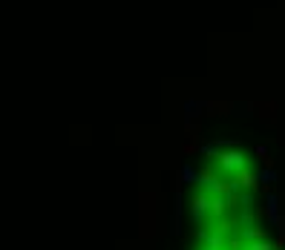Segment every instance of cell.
I'll list each match as a JSON object with an SVG mask.
<instances>
[{"label": "cell", "mask_w": 285, "mask_h": 250, "mask_svg": "<svg viewBox=\"0 0 285 250\" xmlns=\"http://www.w3.org/2000/svg\"><path fill=\"white\" fill-rule=\"evenodd\" d=\"M239 224L242 227H253V210H242L239 213Z\"/></svg>", "instance_id": "cell-13"}, {"label": "cell", "mask_w": 285, "mask_h": 250, "mask_svg": "<svg viewBox=\"0 0 285 250\" xmlns=\"http://www.w3.org/2000/svg\"><path fill=\"white\" fill-rule=\"evenodd\" d=\"M202 245H204L202 250H228V239L222 230H207V239Z\"/></svg>", "instance_id": "cell-6"}, {"label": "cell", "mask_w": 285, "mask_h": 250, "mask_svg": "<svg viewBox=\"0 0 285 250\" xmlns=\"http://www.w3.org/2000/svg\"><path fill=\"white\" fill-rule=\"evenodd\" d=\"M239 207H242V210H253V193L245 190V193L239 196Z\"/></svg>", "instance_id": "cell-12"}, {"label": "cell", "mask_w": 285, "mask_h": 250, "mask_svg": "<svg viewBox=\"0 0 285 250\" xmlns=\"http://www.w3.org/2000/svg\"><path fill=\"white\" fill-rule=\"evenodd\" d=\"M173 236L182 233V181H176L173 187Z\"/></svg>", "instance_id": "cell-3"}, {"label": "cell", "mask_w": 285, "mask_h": 250, "mask_svg": "<svg viewBox=\"0 0 285 250\" xmlns=\"http://www.w3.org/2000/svg\"><path fill=\"white\" fill-rule=\"evenodd\" d=\"M207 213H210V193H196L193 196V201H190V218L196 221V224H202L204 218H207Z\"/></svg>", "instance_id": "cell-2"}, {"label": "cell", "mask_w": 285, "mask_h": 250, "mask_svg": "<svg viewBox=\"0 0 285 250\" xmlns=\"http://www.w3.org/2000/svg\"><path fill=\"white\" fill-rule=\"evenodd\" d=\"M231 210V199L228 196H210V216L213 218H225Z\"/></svg>", "instance_id": "cell-7"}, {"label": "cell", "mask_w": 285, "mask_h": 250, "mask_svg": "<svg viewBox=\"0 0 285 250\" xmlns=\"http://www.w3.org/2000/svg\"><path fill=\"white\" fill-rule=\"evenodd\" d=\"M179 181L182 184H199V170H193L190 164H182V170H179Z\"/></svg>", "instance_id": "cell-8"}, {"label": "cell", "mask_w": 285, "mask_h": 250, "mask_svg": "<svg viewBox=\"0 0 285 250\" xmlns=\"http://www.w3.org/2000/svg\"><path fill=\"white\" fill-rule=\"evenodd\" d=\"M256 155H259L262 161H268V147H256Z\"/></svg>", "instance_id": "cell-14"}, {"label": "cell", "mask_w": 285, "mask_h": 250, "mask_svg": "<svg viewBox=\"0 0 285 250\" xmlns=\"http://www.w3.org/2000/svg\"><path fill=\"white\" fill-rule=\"evenodd\" d=\"M213 164L219 167V173H225V176L234 179L239 170L248 167V158H245V152H242V150H222L216 158H213Z\"/></svg>", "instance_id": "cell-1"}, {"label": "cell", "mask_w": 285, "mask_h": 250, "mask_svg": "<svg viewBox=\"0 0 285 250\" xmlns=\"http://www.w3.org/2000/svg\"><path fill=\"white\" fill-rule=\"evenodd\" d=\"M265 216H268L271 227H277V224L283 221V213H280V196H277V193H268V196H265Z\"/></svg>", "instance_id": "cell-4"}, {"label": "cell", "mask_w": 285, "mask_h": 250, "mask_svg": "<svg viewBox=\"0 0 285 250\" xmlns=\"http://www.w3.org/2000/svg\"><path fill=\"white\" fill-rule=\"evenodd\" d=\"M268 239L265 230H256V227H242V242H262Z\"/></svg>", "instance_id": "cell-10"}, {"label": "cell", "mask_w": 285, "mask_h": 250, "mask_svg": "<svg viewBox=\"0 0 285 250\" xmlns=\"http://www.w3.org/2000/svg\"><path fill=\"white\" fill-rule=\"evenodd\" d=\"M274 181H277V173H274L271 167H265V170L259 173V184H274Z\"/></svg>", "instance_id": "cell-11"}, {"label": "cell", "mask_w": 285, "mask_h": 250, "mask_svg": "<svg viewBox=\"0 0 285 250\" xmlns=\"http://www.w3.org/2000/svg\"><path fill=\"white\" fill-rule=\"evenodd\" d=\"M242 250H280V245L271 242V239H262V242H245Z\"/></svg>", "instance_id": "cell-9"}, {"label": "cell", "mask_w": 285, "mask_h": 250, "mask_svg": "<svg viewBox=\"0 0 285 250\" xmlns=\"http://www.w3.org/2000/svg\"><path fill=\"white\" fill-rule=\"evenodd\" d=\"M234 181H239V187H242V190L253 193V187L259 184V173H253L251 167H245V170H239V173L234 176Z\"/></svg>", "instance_id": "cell-5"}]
</instances>
